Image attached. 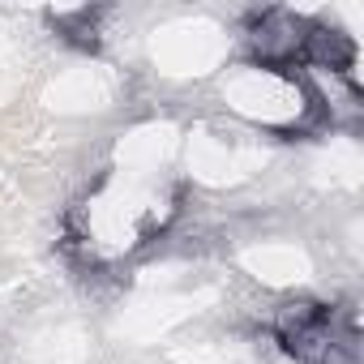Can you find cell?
<instances>
[{
  "instance_id": "2",
  "label": "cell",
  "mask_w": 364,
  "mask_h": 364,
  "mask_svg": "<svg viewBox=\"0 0 364 364\" xmlns=\"http://www.w3.org/2000/svg\"><path fill=\"white\" fill-rule=\"evenodd\" d=\"M300 60L321 65V69H334V73H347L351 60H355V48H351V39H347L343 31H334V26H313V22H309V31H304V56H300Z\"/></svg>"
},
{
  "instance_id": "1",
  "label": "cell",
  "mask_w": 364,
  "mask_h": 364,
  "mask_svg": "<svg viewBox=\"0 0 364 364\" xmlns=\"http://www.w3.org/2000/svg\"><path fill=\"white\" fill-rule=\"evenodd\" d=\"M304 31H309L304 18H291L283 9H270L253 26V56L266 69H291L304 56Z\"/></svg>"
},
{
  "instance_id": "3",
  "label": "cell",
  "mask_w": 364,
  "mask_h": 364,
  "mask_svg": "<svg viewBox=\"0 0 364 364\" xmlns=\"http://www.w3.org/2000/svg\"><path fill=\"white\" fill-rule=\"evenodd\" d=\"M56 31H60L69 43L86 48V52H95V48H99V22H95V14H90V9L60 14V18H56Z\"/></svg>"
}]
</instances>
